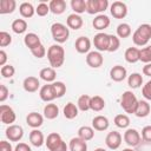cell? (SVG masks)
<instances>
[{"mask_svg":"<svg viewBox=\"0 0 151 151\" xmlns=\"http://www.w3.org/2000/svg\"><path fill=\"white\" fill-rule=\"evenodd\" d=\"M47 59L50 61V65L52 66V68H58L60 66H63L64 61H65V50L63 46L54 44L52 46H50L48 51H47Z\"/></svg>","mask_w":151,"mask_h":151,"instance_id":"cell-1","label":"cell"},{"mask_svg":"<svg viewBox=\"0 0 151 151\" xmlns=\"http://www.w3.org/2000/svg\"><path fill=\"white\" fill-rule=\"evenodd\" d=\"M151 38V25L142 24L132 34V40L137 46H145Z\"/></svg>","mask_w":151,"mask_h":151,"instance_id":"cell-2","label":"cell"},{"mask_svg":"<svg viewBox=\"0 0 151 151\" xmlns=\"http://www.w3.org/2000/svg\"><path fill=\"white\" fill-rule=\"evenodd\" d=\"M47 149L50 151H67V145L63 140L61 136L57 132H52L47 136L45 142Z\"/></svg>","mask_w":151,"mask_h":151,"instance_id":"cell-3","label":"cell"},{"mask_svg":"<svg viewBox=\"0 0 151 151\" xmlns=\"http://www.w3.org/2000/svg\"><path fill=\"white\" fill-rule=\"evenodd\" d=\"M138 101L139 100L136 98L132 91H125L120 98V105L126 113H134L138 106Z\"/></svg>","mask_w":151,"mask_h":151,"instance_id":"cell-4","label":"cell"},{"mask_svg":"<svg viewBox=\"0 0 151 151\" xmlns=\"http://www.w3.org/2000/svg\"><path fill=\"white\" fill-rule=\"evenodd\" d=\"M51 34H52V38L57 42L63 44V42H65L68 39V37H70V29L65 25H63L60 22H54L51 26Z\"/></svg>","mask_w":151,"mask_h":151,"instance_id":"cell-5","label":"cell"},{"mask_svg":"<svg viewBox=\"0 0 151 151\" xmlns=\"http://www.w3.org/2000/svg\"><path fill=\"white\" fill-rule=\"evenodd\" d=\"M109 7L107 0H87L86 1V12L88 14H97L104 12Z\"/></svg>","mask_w":151,"mask_h":151,"instance_id":"cell-6","label":"cell"},{"mask_svg":"<svg viewBox=\"0 0 151 151\" xmlns=\"http://www.w3.org/2000/svg\"><path fill=\"white\" fill-rule=\"evenodd\" d=\"M109 42H110V34H106L104 32L97 33L93 38V45L98 50V52H104L107 51L109 48Z\"/></svg>","mask_w":151,"mask_h":151,"instance_id":"cell-7","label":"cell"},{"mask_svg":"<svg viewBox=\"0 0 151 151\" xmlns=\"http://www.w3.org/2000/svg\"><path fill=\"white\" fill-rule=\"evenodd\" d=\"M15 112L13 111V109L8 105H0V120L2 124H12L15 122Z\"/></svg>","mask_w":151,"mask_h":151,"instance_id":"cell-8","label":"cell"},{"mask_svg":"<svg viewBox=\"0 0 151 151\" xmlns=\"http://www.w3.org/2000/svg\"><path fill=\"white\" fill-rule=\"evenodd\" d=\"M105 144L111 150H117L122 144V134L118 131H111L105 138Z\"/></svg>","mask_w":151,"mask_h":151,"instance_id":"cell-9","label":"cell"},{"mask_svg":"<svg viewBox=\"0 0 151 151\" xmlns=\"http://www.w3.org/2000/svg\"><path fill=\"white\" fill-rule=\"evenodd\" d=\"M110 12H111L113 18H116V19H124L126 17V14H127V7L122 1H114L111 5Z\"/></svg>","mask_w":151,"mask_h":151,"instance_id":"cell-10","label":"cell"},{"mask_svg":"<svg viewBox=\"0 0 151 151\" xmlns=\"http://www.w3.org/2000/svg\"><path fill=\"white\" fill-rule=\"evenodd\" d=\"M104 63V58L101 55L100 52L98 51H92V52H88L87 55H86V64L92 67V68H98L103 65Z\"/></svg>","mask_w":151,"mask_h":151,"instance_id":"cell-11","label":"cell"},{"mask_svg":"<svg viewBox=\"0 0 151 151\" xmlns=\"http://www.w3.org/2000/svg\"><path fill=\"white\" fill-rule=\"evenodd\" d=\"M24 136V129L20 125H9L6 129V137L11 142H19Z\"/></svg>","mask_w":151,"mask_h":151,"instance_id":"cell-12","label":"cell"},{"mask_svg":"<svg viewBox=\"0 0 151 151\" xmlns=\"http://www.w3.org/2000/svg\"><path fill=\"white\" fill-rule=\"evenodd\" d=\"M124 140L129 146H137L140 143V134L136 129H127L124 133Z\"/></svg>","mask_w":151,"mask_h":151,"instance_id":"cell-13","label":"cell"},{"mask_svg":"<svg viewBox=\"0 0 151 151\" xmlns=\"http://www.w3.org/2000/svg\"><path fill=\"white\" fill-rule=\"evenodd\" d=\"M127 76L126 68L122 65H116L110 70V77L113 81H123Z\"/></svg>","mask_w":151,"mask_h":151,"instance_id":"cell-14","label":"cell"},{"mask_svg":"<svg viewBox=\"0 0 151 151\" xmlns=\"http://www.w3.org/2000/svg\"><path fill=\"white\" fill-rule=\"evenodd\" d=\"M22 86H24V90L26 92H35L38 91L39 86H40V83H39V79L33 77V76H29L27 78L24 79V83H22Z\"/></svg>","mask_w":151,"mask_h":151,"instance_id":"cell-15","label":"cell"},{"mask_svg":"<svg viewBox=\"0 0 151 151\" xmlns=\"http://www.w3.org/2000/svg\"><path fill=\"white\" fill-rule=\"evenodd\" d=\"M66 24H67V27H68V28L77 31V29L81 28V26H83L84 22H83V18H81L79 14L72 13V14H70V15L67 17Z\"/></svg>","mask_w":151,"mask_h":151,"instance_id":"cell-16","label":"cell"},{"mask_svg":"<svg viewBox=\"0 0 151 151\" xmlns=\"http://www.w3.org/2000/svg\"><path fill=\"white\" fill-rule=\"evenodd\" d=\"M92 25L94 27V29H98V31H103L105 28H107L110 26V19L107 15L105 14H99L97 15L93 21H92Z\"/></svg>","mask_w":151,"mask_h":151,"instance_id":"cell-17","label":"cell"},{"mask_svg":"<svg viewBox=\"0 0 151 151\" xmlns=\"http://www.w3.org/2000/svg\"><path fill=\"white\" fill-rule=\"evenodd\" d=\"M76 50L78 53H87L91 48V41L87 37H79L77 40H76Z\"/></svg>","mask_w":151,"mask_h":151,"instance_id":"cell-18","label":"cell"},{"mask_svg":"<svg viewBox=\"0 0 151 151\" xmlns=\"http://www.w3.org/2000/svg\"><path fill=\"white\" fill-rule=\"evenodd\" d=\"M39 96H40V99H41L42 101H46V103H47V101H52L53 99H55V94H54L52 84L44 85V86L40 88Z\"/></svg>","mask_w":151,"mask_h":151,"instance_id":"cell-19","label":"cell"},{"mask_svg":"<svg viewBox=\"0 0 151 151\" xmlns=\"http://www.w3.org/2000/svg\"><path fill=\"white\" fill-rule=\"evenodd\" d=\"M26 122H27V125L33 127V129H38L39 126L42 125L44 123V118L40 113L38 112H31L28 113V116L26 117Z\"/></svg>","mask_w":151,"mask_h":151,"instance_id":"cell-20","label":"cell"},{"mask_svg":"<svg viewBox=\"0 0 151 151\" xmlns=\"http://www.w3.org/2000/svg\"><path fill=\"white\" fill-rule=\"evenodd\" d=\"M29 142L33 146L35 147H40L44 143H45V138H44V134L41 131L34 129L29 132Z\"/></svg>","mask_w":151,"mask_h":151,"instance_id":"cell-21","label":"cell"},{"mask_svg":"<svg viewBox=\"0 0 151 151\" xmlns=\"http://www.w3.org/2000/svg\"><path fill=\"white\" fill-rule=\"evenodd\" d=\"M109 125H110L109 119L104 116H97L92 120V126L97 131H105L109 127Z\"/></svg>","mask_w":151,"mask_h":151,"instance_id":"cell-22","label":"cell"},{"mask_svg":"<svg viewBox=\"0 0 151 151\" xmlns=\"http://www.w3.org/2000/svg\"><path fill=\"white\" fill-rule=\"evenodd\" d=\"M24 42L25 45L29 48V50H33L35 47H38L39 45H41V41H40V38L35 34V33H27L24 38Z\"/></svg>","mask_w":151,"mask_h":151,"instance_id":"cell-23","label":"cell"},{"mask_svg":"<svg viewBox=\"0 0 151 151\" xmlns=\"http://www.w3.org/2000/svg\"><path fill=\"white\" fill-rule=\"evenodd\" d=\"M68 147H70L71 151H87V144H86V142L83 140L79 137L72 138L70 140Z\"/></svg>","mask_w":151,"mask_h":151,"instance_id":"cell-24","label":"cell"},{"mask_svg":"<svg viewBox=\"0 0 151 151\" xmlns=\"http://www.w3.org/2000/svg\"><path fill=\"white\" fill-rule=\"evenodd\" d=\"M48 6H50V11L53 14H61L66 9V2L64 0H52L50 1Z\"/></svg>","mask_w":151,"mask_h":151,"instance_id":"cell-25","label":"cell"},{"mask_svg":"<svg viewBox=\"0 0 151 151\" xmlns=\"http://www.w3.org/2000/svg\"><path fill=\"white\" fill-rule=\"evenodd\" d=\"M150 110H151L150 104H149L146 100H139V101H138V106H137V109H136L134 114H136L137 117H139V118H144V117L149 116Z\"/></svg>","mask_w":151,"mask_h":151,"instance_id":"cell-26","label":"cell"},{"mask_svg":"<svg viewBox=\"0 0 151 151\" xmlns=\"http://www.w3.org/2000/svg\"><path fill=\"white\" fill-rule=\"evenodd\" d=\"M17 7L15 0H1L0 1V14L13 13Z\"/></svg>","mask_w":151,"mask_h":151,"instance_id":"cell-27","label":"cell"},{"mask_svg":"<svg viewBox=\"0 0 151 151\" xmlns=\"http://www.w3.org/2000/svg\"><path fill=\"white\" fill-rule=\"evenodd\" d=\"M125 60L130 64H134L139 60V50L137 47H129L126 51H125Z\"/></svg>","mask_w":151,"mask_h":151,"instance_id":"cell-28","label":"cell"},{"mask_svg":"<svg viewBox=\"0 0 151 151\" xmlns=\"http://www.w3.org/2000/svg\"><path fill=\"white\" fill-rule=\"evenodd\" d=\"M59 114V107L55 104H46L44 107V116L47 119H54Z\"/></svg>","mask_w":151,"mask_h":151,"instance_id":"cell-29","label":"cell"},{"mask_svg":"<svg viewBox=\"0 0 151 151\" xmlns=\"http://www.w3.org/2000/svg\"><path fill=\"white\" fill-rule=\"evenodd\" d=\"M39 76H40V78H41L42 80H45L46 83H52V81L55 80L57 73H55L54 68H52V67H45V68H42V70L40 71Z\"/></svg>","mask_w":151,"mask_h":151,"instance_id":"cell-30","label":"cell"},{"mask_svg":"<svg viewBox=\"0 0 151 151\" xmlns=\"http://www.w3.org/2000/svg\"><path fill=\"white\" fill-rule=\"evenodd\" d=\"M104 107H105V100L100 96H93V97H91V100H90V109L91 110H93L96 112H99Z\"/></svg>","mask_w":151,"mask_h":151,"instance_id":"cell-31","label":"cell"},{"mask_svg":"<svg viewBox=\"0 0 151 151\" xmlns=\"http://www.w3.org/2000/svg\"><path fill=\"white\" fill-rule=\"evenodd\" d=\"M78 137L81 138L85 142L91 140L94 137V130L92 127H90V126H81L78 130Z\"/></svg>","mask_w":151,"mask_h":151,"instance_id":"cell-32","label":"cell"},{"mask_svg":"<svg viewBox=\"0 0 151 151\" xmlns=\"http://www.w3.org/2000/svg\"><path fill=\"white\" fill-rule=\"evenodd\" d=\"M19 12L24 18H32L35 9L31 2H22L19 7Z\"/></svg>","mask_w":151,"mask_h":151,"instance_id":"cell-33","label":"cell"},{"mask_svg":"<svg viewBox=\"0 0 151 151\" xmlns=\"http://www.w3.org/2000/svg\"><path fill=\"white\" fill-rule=\"evenodd\" d=\"M64 116L67 119H73L78 116V106H76L73 103H67L64 107Z\"/></svg>","mask_w":151,"mask_h":151,"instance_id":"cell-34","label":"cell"},{"mask_svg":"<svg viewBox=\"0 0 151 151\" xmlns=\"http://www.w3.org/2000/svg\"><path fill=\"white\" fill-rule=\"evenodd\" d=\"M143 84V77L139 73H132L127 78V85L131 88H138Z\"/></svg>","mask_w":151,"mask_h":151,"instance_id":"cell-35","label":"cell"},{"mask_svg":"<svg viewBox=\"0 0 151 151\" xmlns=\"http://www.w3.org/2000/svg\"><path fill=\"white\" fill-rule=\"evenodd\" d=\"M27 29V22L24 19H15L12 22V31L17 34H21Z\"/></svg>","mask_w":151,"mask_h":151,"instance_id":"cell-36","label":"cell"},{"mask_svg":"<svg viewBox=\"0 0 151 151\" xmlns=\"http://www.w3.org/2000/svg\"><path fill=\"white\" fill-rule=\"evenodd\" d=\"M130 34H131V27L129 24L123 22V24H119L117 26V37L118 38L125 39L127 37H130Z\"/></svg>","mask_w":151,"mask_h":151,"instance_id":"cell-37","label":"cell"},{"mask_svg":"<svg viewBox=\"0 0 151 151\" xmlns=\"http://www.w3.org/2000/svg\"><path fill=\"white\" fill-rule=\"evenodd\" d=\"M71 7L76 14L84 13L86 11V1L84 0H71Z\"/></svg>","mask_w":151,"mask_h":151,"instance_id":"cell-38","label":"cell"},{"mask_svg":"<svg viewBox=\"0 0 151 151\" xmlns=\"http://www.w3.org/2000/svg\"><path fill=\"white\" fill-rule=\"evenodd\" d=\"M52 87H53L55 98H61L66 93V85L63 81H54V83H52Z\"/></svg>","mask_w":151,"mask_h":151,"instance_id":"cell-39","label":"cell"},{"mask_svg":"<svg viewBox=\"0 0 151 151\" xmlns=\"http://www.w3.org/2000/svg\"><path fill=\"white\" fill-rule=\"evenodd\" d=\"M90 100H91V97L87 96V94H83L79 97L78 99V103H77V106L80 111H87L90 110Z\"/></svg>","mask_w":151,"mask_h":151,"instance_id":"cell-40","label":"cell"},{"mask_svg":"<svg viewBox=\"0 0 151 151\" xmlns=\"http://www.w3.org/2000/svg\"><path fill=\"white\" fill-rule=\"evenodd\" d=\"M114 124L120 129H126L130 125V118L126 114H117L114 117Z\"/></svg>","mask_w":151,"mask_h":151,"instance_id":"cell-41","label":"cell"},{"mask_svg":"<svg viewBox=\"0 0 151 151\" xmlns=\"http://www.w3.org/2000/svg\"><path fill=\"white\" fill-rule=\"evenodd\" d=\"M139 60L145 64L151 63V45L139 50Z\"/></svg>","mask_w":151,"mask_h":151,"instance_id":"cell-42","label":"cell"},{"mask_svg":"<svg viewBox=\"0 0 151 151\" xmlns=\"http://www.w3.org/2000/svg\"><path fill=\"white\" fill-rule=\"evenodd\" d=\"M120 46V40L117 35L110 34V42H109V48L107 52H116Z\"/></svg>","mask_w":151,"mask_h":151,"instance_id":"cell-43","label":"cell"},{"mask_svg":"<svg viewBox=\"0 0 151 151\" xmlns=\"http://www.w3.org/2000/svg\"><path fill=\"white\" fill-rule=\"evenodd\" d=\"M0 73H1V76L4 78H12L14 76V73H15V68L12 65H5V66L1 67Z\"/></svg>","mask_w":151,"mask_h":151,"instance_id":"cell-44","label":"cell"},{"mask_svg":"<svg viewBox=\"0 0 151 151\" xmlns=\"http://www.w3.org/2000/svg\"><path fill=\"white\" fill-rule=\"evenodd\" d=\"M12 42V37L9 33L5 32V31H1L0 32V46L1 47H6L8 46L9 44Z\"/></svg>","mask_w":151,"mask_h":151,"instance_id":"cell-45","label":"cell"},{"mask_svg":"<svg viewBox=\"0 0 151 151\" xmlns=\"http://www.w3.org/2000/svg\"><path fill=\"white\" fill-rule=\"evenodd\" d=\"M35 12H37V14H38L39 17H45V15H47V13L50 12V6H48L47 4H45L44 1H41V2L38 5V7L35 8Z\"/></svg>","mask_w":151,"mask_h":151,"instance_id":"cell-46","label":"cell"},{"mask_svg":"<svg viewBox=\"0 0 151 151\" xmlns=\"http://www.w3.org/2000/svg\"><path fill=\"white\" fill-rule=\"evenodd\" d=\"M31 52H32V54H33L35 58H38V59L44 58V57H45V54H46V50H45V47H44V45H42V44H41V45H39L38 47H35V48L31 50Z\"/></svg>","mask_w":151,"mask_h":151,"instance_id":"cell-47","label":"cell"},{"mask_svg":"<svg viewBox=\"0 0 151 151\" xmlns=\"http://www.w3.org/2000/svg\"><path fill=\"white\" fill-rule=\"evenodd\" d=\"M142 138L144 142L151 143V125L144 126L142 130Z\"/></svg>","mask_w":151,"mask_h":151,"instance_id":"cell-48","label":"cell"},{"mask_svg":"<svg viewBox=\"0 0 151 151\" xmlns=\"http://www.w3.org/2000/svg\"><path fill=\"white\" fill-rule=\"evenodd\" d=\"M142 94L145 99L151 100V80H149L142 88Z\"/></svg>","mask_w":151,"mask_h":151,"instance_id":"cell-49","label":"cell"},{"mask_svg":"<svg viewBox=\"0 0 151 151\" xmlns=\"http://www.w3.org/2000/svg\"><path fill=\"white\" fill-rule=\"evenodd\" d=\"M8 97V88L5 85H0V101L4 103Z\"/></svg>","mask_w":151,"mask_h":151,"instance_id":"cell-50","label":"cell"},{"mask_svg":"<svg viewBox=\"0 0 151 151\" xmlns=\"http://www.w3.org/2000/svg\"><path fill=\"white\" fill-rule=\"evenodd\" d=\"M0 151H13L11 143H8L6 140H1L0 142Z\"/></svg>","mask_w":151,"mask_h":151,"instance_id":"cell-51","label":"cell"},{"mask_svg":"<svg viewBox=\"0 0 151 151\" xmlns=\"http://www.w3.org/2000/svg\"><path fill=\"white\" fill-rule=\"evenodd\" d=\"M14 151H32V150L26 143H19V144H17Z\"/></svg>","mask_w":151,"mask_h":151,"instance_id":"cell-52","label":"cell"},{"mask_svg":"<svg viewBox=\"0 0 151 151\" xmlns=\"http://www.w3.org/2000/svg\"><path fill=\"white\" fill-rule=\"evenodd\" d=\"M6 60H7V54L4 50L0 51V66H5L6 65Z\"/></svg>","mask_w":151,"mask_h":151,"instance_id":"cell-53","label":"cell"},{"mask_svg":"<svg viewBox=\"0 0 151 151\" xmlns=\"http://www.w3.org/2000/svg\"><path fill=\"white\" fill-rule=\"evenodd\" d=\"M143 73L147 77H151V63L146 64L144 67H143Z\"/></svg>","mask_w":151,"mask_h":151,"instance_id":"cell-54","label":"cell"},{"mask_svg":"<svg viewBox=\"0 0 151 151\" xmlns=\"http://www.w3.org/2000/svg\"><path fill=\"white\" fill-rule=\"evenodd\" d=\"M94 151H106L105 149H101V147H98V149H96Z\"/></svg>","mask_w":151,"mask_h":151,"instance_id":"cell-55","label":"cell"},{"mask_svg":"<svg viewBox=\"0 0 151 151\" xmlns=\"http://www.w3.org/2000/svg\"><path fill=\"white\" fill-rule=\"evenodd\" d=\"M123 151H134V150H132L130 147H126V149H123Z\"/></svg>","mask_w":151,"mask_h":151,"instance_id":"cell-56","label":"cell"}]
</instances>
